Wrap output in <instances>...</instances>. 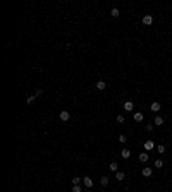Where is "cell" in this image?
I'll return each mask as SVG.
<instances>
[{"label": "cell", "mask_w": 172, "mask_h": 192, "mask_svg": "<svg viewBox=\"0 0 172 192\" xmlns=\"http://www.w3.org/2000/svg\"><path fill=\"white\" fill-rule=\"evenodd\" d=\"M120 156H122L124 159H127L129 156H131V151H129V149H122V151H120Z\"/></svg>", "instance_id": "30bf717a"}, {"label": "cell", "mask_w": 172, "mask_h": 192, "mask_svg": "<svg viewBox=\"0 0 172 192\" xmlns=\"http://www.w3.org/2000/svg\"><path fill=\"white\" fill-rule=\"evenodd\" d=\"M143 146H145V149H146V151H151V149L155 147V144H153V141H146Z\"/></svg>", "instance_id": "52a82bcc"}, {"label": "cell", "mask_w": 172, "mask_h": 192, "mask_svg": "<svg viewBox=\"0 0 172 192\" xmlns=\"http://www.w3.org/2000/svg\"><path fill=\"white\" fill-rule=\"evenodd\" d=\"M151 23H153V17L150 16V14H148V16H145V17H143V24H145V26H150Z\"/></svg>", "instance_id": "8992f818"}, {"label": "cell", "mask_w": 172, "mask_h": 192, "mask_svg": "<svg viewBox=\"0 0 172 192\" xmlns=\"http://www.w3.org/2000/svg\"><path fill=\"white\" fill-rule=\"evenodd\" d=\"M79 182H81L79 177H74V178H72V185H79Z\"/></svg>", "instance_id": "44dd1931"}, {"label": "cell", "mask_w": 172, "mask_h": 192, "mask_svg": "<svg viewBox=\"0 0 172 192\" xmlns=\"http://www.w3.org/2000/svg\"><path fill=\"white\" fill-rule=\"evenodd\" d=\"M155 125H164V119H162V117H155Z\"/></svg>", "instance_id": "9a60e30c"}, {"label": "cell", "mask_w": 172, "mask_h": 192, "mask_svg": "<svg viewBox=\"0 0 172 192\" xmlns=\"http://www.w3.org/2000/svg\"><path fill=\"white\" fill-rule=\"evenodd\" d=\"M100 184H102L103 187H107L109 185V178H107V177H102V178H100Z\"/></svg>", "instance_id": "2e32d148"}, {"label": "cell", "mask_w": 172, "mask_h": 192, "mask_svg": "<svg viewBox=\"0 0 172 192\" xmlns=\"http://www.w3.org/2000/svg\"><path fill=\"white\" fill-rule=\"evenodd\" d=\"M157 153H160V154H164V153H165V146H164V144H160V146H157Z\"/></svg>", "instance_id": "e0dca14e"}, {"label": "cell", "mask_w": 172, "mask_h": 192, "mask_svg": "<svg viewBox=\"0 0 172 192\" xmlns=\"http://www.w3.org/2000/svg\"><path fill=\"white\" fill-rule=\"evenodd\" d=\"M155 166H157V168H162V166H164V161H162V159H157V161H155Z\"/></svg>", "instance_id": "d6986e66"}, {"label": "cell", "mask_w": 172, "mask_h": 192, "mask_svg": "<svg viewBox=\"0 0 172 192\" xmlns=\"http://www.w3.org/2000/svg\"><path fill=\"white\" fill-rule=\"evenodd\" d=\"M115 178H117L119 182H122L124 178H126V173H124V172H115Z\"/></svg>", "instance_id": "ba28073f"}, {"label": "cell", "mask_w": 172, "mask_h": 192, "mask_svg": "<svg viewBox=\"0 0 172 192\" xmlns=\"http://www.w3.org/2000/svg\"><path fill=\"white\" fill-rule=\"evenodd\" d=\"M134 120H136V122H141V120H143V113L136 112V113H134Z\"/></svg>", "instance_id": "5bb4252c"}, {"label": "cell", "mask_w": 172, "mask_h": 192, "mask_svg": "<svg viewBox=\"0 0 172 192\" xmlns=\"http://www.w3.org/2000/svg\"><path fill=\"white\" fill-rule=\"evenodd\" d=\"M160 103H158V101H155V103H151V106H150V110H151V112H155V113H157V112H160Z\"/></svg>", "instance_id": "5b68a950"}, {"label": "cell", "mask_w": 172, "mask_h": 192, "mask_svg": "<svg viewBox=\"0 0 172 192\" xmlns=\"http://www.w3.org/2000/svg\"><path fill=\"white\" fill-rule=\"evenodd\" d=\"M41 94H43V91H41V89H38V91H34V94L33 96H29V98H28V103H33L34 101V100H36V98H40V96Z\"/></svg>", "instance_id": "7a4b0ae2"}, {"label": "cell", "mask_w": 172, "mask_h": 192, "mask_svg": "<svg viewBox=\"0 0 172 192\" xmlns=\"http://www.w3.org/2000/svg\"><path fill=\"white\" fill-rule=\"evenodd\" d=\"M146 130H148V132H151V130H153V125L148 124V125H146Z\"/></svg>", "instance_id": "cb8c5ba5"}, {"label": "cell", "mask_w": 172, "mask_h": 192, "mask_svg": "<svg viewBox=\"0 0 172 192\" xmlns=\"http://www.w3.org/2000/svg\"><path fill=\"white\" fill-rule=\"evenodd\" d=\"M143 175L145 177H151L153 175V170L150 168V166H146V168H143Z\"/></svg>", "instance_id": "9c48e42d"}, {"label": "cell", "mask_w": 172, "mask_h": 192, "mask_svg": "<svg viewBox=\"0 0 172 192\" xmlns=\"http://www.w3.org/2000/svg\"><path fill=\"white\" fill-rule=\"evenodd\" d=\"M139 161H141V163H146V161H148V153H141V154H139Z\"/></svg>", "instance_id": "7c38bea8"}, {"label": "cell", "mask_w": 172, "mask_h": 192, "mask_svg": "<svg viewBox=\"0 0 172 192\" xmlns=\"http://www.w3.org/2000/svg\"><path fill=\"white\" fill-rule=\"evenodd\" d=\"M72 192H83L81 185H72Z\"/></svg>", "instance_id": "ffe728a7"}, {"label": "cell", "mask_w": 172, "mask_h": 192, "mask_svg": "<svg viewBox=\"0 0 172 192\" xmlns=\"http://www.w3.org/2000/svg\"><path fill=\"white\" fill-rule=\"evenodd\" d=\"M117 122H119V124H124V117H122V115H117Z\"/></svg>", "instance_id": "603a6c76"}, {"label": "cell", "mask_w": 172, "mask_h": 192, "mask_svg": "<svg viewBox=\"0 0 172 192\" xmlns=\"http://www.w3.org/2000/svg\"><path fill=\"white\" fill-rule=\"evenodd\" d=\"M97 88H98L100 91H103L105 88H107V82H105V81H98V82H97Z\"/></svg>", "instance_id": "8fae6325"}, {"label": "cell", "mask_w": 172, "mask_h": 192, "mask_svg": "<svg viewBox=\"0 0 172 192\" xmlns=\"http://www.w3.org/2000/svg\"><path fill=\"white\" fill-rule=\"evenodd\" d=\"M124 110H126V112H132V110H134V103L132 101H126L124 103Z\"/></svg>", "instance_id": "277c9868"}, {"label": "cell", "mask_w": 172, "mask_h": 192, "mask_svg": "<svg viewBox=\"0 0 172 192\" xmlns=\"http://www.w3.org/2000/svg\"><path fill=\"white\" fill-rule=\"evenodd\" d=\"M83 184H84V187L91 189V187H93V178H91V177H84V178H83Z\"/></svg>", "instance_id": "3957f363"}, {"label": "cell", "mask_w": 172, "mask_h": 192, "mask_svg": "<svg viewBox=\"0 0 172 192\" xmlns=\"http://www.w3.org/2000/svg\"><path fill=\"white\" fill-rule=\"evenodd\" d=\"M109 166H110V170H112V172H119V170H117V168H119V166H117V163H110Z\"/></svg>", "instance_id": "ac0fdd59"}, {"label": "cell", "mask_w": 172, "mask_h": 192, "mask_svg": "<svg viewBox=\"0 0 172 192\" xmlns=\"http://www.w3.org/2000/svg\"><path fill=\"white\" fill-rule=\"evenodd\" d=\"M59 119L62 120V122H69V119H71V113H69V110H62V112H60V115H59Z\"/></svg>", "instance_id": "6da1fadb"}, {"label": "cell", "mask_w": 172, "mask_h": 192, "mask_svg": "<svg viewBox=\"0 0 172 192\" xmlns=\"http://www.w3.org/2000/svg\"><path fill=\"white\" fill-rule=\"evenodd\" d=\"M110 16H112V17H119V16H120L119 9H117V7H114V9H112V10H110Z\"/></svg>", "instance_id": "4fadbf2b"}, {"label": "cell", "mask_w": 172, "mask_h": 192, "mask_svg": "<svg viewBox=\"0 0 172 192\" xmlns=\"http://www.w3.org/2000/svg\"><path fill=\"white\" fill-rule=\"evenodd\" d=\"M117 139H119V142H126V141H127V137H126V136H122V134H120Z\"/></svg>", "instance_id": "7402d4cb"}]
</instances>
